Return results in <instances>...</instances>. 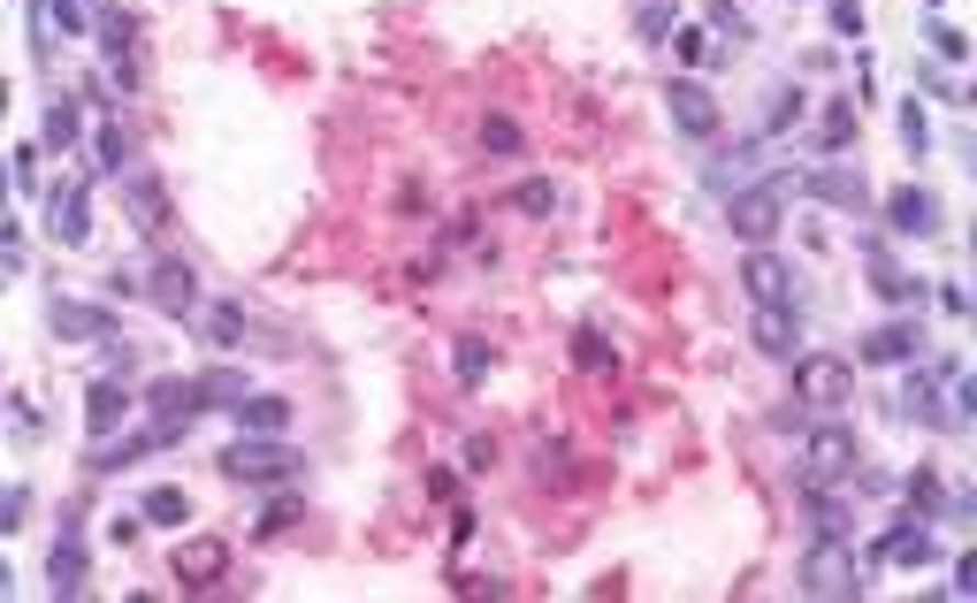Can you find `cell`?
Segmentation results:
<instances>
[{
	"label": "cell",
	"mask_w": 977,
	"mask_h": 603,
	"mask_svg": "<svg viewBox=\"0 0 977 603\" xmlns=\"http://www.w3.org/2000/svg\"><path fill=\"white\" fill-rule=\"evenodd\" d=\"M924 38L940 46V62H970V38H963V31H947V23H924Z\"/></svg>",
	"instance_id": "cell-35"
},
{
	"label": "cell",
	"mask_w": 977,
	"mask_h": 603,
	"mask_svg": "<svg viewBox=\"0 0 977 603\" xmlns=\"http://www.w3.org/2000/svg\"><path fill=\"white\" fill-rule=\"evenodd\" d=\"M810 596H863V566H855V550L847 543H824L817 535V550L802 558V573H795Z\"/></svg>",
	"instance_id": "cell-3"
},
{
	"label": "cell",
	"mask_w": 977,
	"mask_h": 603,
	"mask_svg": "<svg viewBox=\"0 0 977 603\" xmlns=\"http://www.w3.org/2000/svg\"><path fill=\"white\" fill-rule=\"evenodd\" d=\"M146 299L161 305L168 321H191V313H199V276H191L183 260H154V276H146Z\"/></svg>",
	"instance_id": "cell-11"
},
{
	"label": "cell",
	"mask_w": 977,
	"mask_h": 603,
	"mask_svg": "<svg viewBox=\"0 0 977 603\" xmlns=\"http://www.w3.org/2000/svg\"><path fill=\"white\" fill-rule=\"evenodd\" d=\"M77 131H85V123H77V100H46V131H38V146L69 153L77 146Z\"/></svg>",
	"instance_id": "cell-27"
},
{
	"label": "cell",
	"mask_w": 977,
	"mask_h": 603,
	"mask_svg": "<svg viewBox=\"0 0 977 603\" xmlns=\"http://www.w3.org/2000/svg\"><path fill=\"white\" fill-rule=\"evenodd\" d=\"M237 428H245V436H283V428H291V405L245 390V398H237Z\"/></svg>",
	"instance_id": "cell-23"
},
{
	"label": "cell",
	"mask_w": 977,
	"mask_h": 603,
	"mask_svg": "<svg viewBox=\"0 0 977 603\" xmlns=\"http://www.w3.org/2000/svg\"><path fill=\"white\" fill-rule=\"evenodd\" d=\"M46 230L61 245H92V206H85V183H46Z\"/></svg>",
	"instance_id": "cell-12"
},
{
	"label": "cell",
	"mask_w": 977,
	"mask_h": 603,
	"mask_svg": "<svg viewBox=\"0 0 977 603\" xmlns=\"http://www.w3.org/2000/svg\"><path fill=\"white\" fill-rule=\"evenodd\" d=\"M901 146H909V153H924V146H932V115H924L917 100H901Z\"/></svg>",
	"instance_id": "cell-34"
},
{
	"label": "cell",
	"mask_w": 977,
	"mask_h": 603,
	"mask_svg": "<svg viewBox=\"0 0 977 603\" xmlns=\"http://www.w3.org/2000/svg\"><path fill=\"white\" fill-rule=\"evenodd\" d=\"M726 222H733L741 245H772V237H779V191H772V176H764V183H741V191L726 199Z\"/></svg>",
	"instance_id": "cell-4"
},
{
	"label": "cell",
	"mask_w": 977,
	"mask_h": 603,
	"mask_svg": "<svg viewBox=\"0 0 977 603\" xmlns=\"http://www.w3.org/2000/svg\"><path fill=\"white\" fill-rule=\"evenodd\" d=\"M871 558L909 573V566H932V558H940V535H932V520H901V527H886V535L871 543Z\"/></svg>",
	"instance_id": "cell-7"
},
{
	"label": "cell",
	"mask_w": 977,
	"mask_h": 603,
	"mask_svg": "<svg viewBox=\"0 0 977 603\" xmlns=\"http://www.w3.org/2000/svg\"><path fill=\"white\" fill-rule=\"evenodd\" d=\"M802 191H817V199H824V206H840V214H863V206H871L863 168H817V176H802Z\"/></svg>",
	"instance_id": "cell-15"
},
{
	"label": "cell",
	"mask_w": 977,
	"mask_h": 603,
	"mask_svg": "<svg viewBox=\"0 0 977 603\" xmlns=\"http://www.w3.org/2000/svg\"><path fill=\"white\" fill-rule=\"evenodd\" d=\"M138 527H146V520H131V512H115V520H108V543H138Z\"/></svg>",
	"instance_id": "cell-41"
},
{
	"label": "cell",
	"mask_w": 977,
	"mask_h": 603,
	"mask_svg": "<svg viewBox=\"0 0 977 603\" xmlns=\"http://www.w3.org/2000/svg\"><path fill=\"white\" fill-rule=\"evenodd\" d=\"M512 199H519V214H558V183H550V176H527Z\"/></svg>",
	"instance_id": "cell-33"
},
{
	"label": "cell",
	"mask_w": 977,
	"mask_h": 603,
	"mask_svg": "<svg viewBox=\"0 0 977 603\" xmlns=\"http://www.w3.org/2000/svg\"><path fill=\"white\" fill-rule=\"evenodd\" d=\"M940 305H947V313L963 321V313H970V291H963V283H940Z\"/></svg>",
	"instance_id": "cell-44"
},
{
	"label": "cell",
	"mask_w": 977,
	"mask_h": 603,
	"mask_svg": "<svg viewBox=\"0 0 977 603\" xmlns=\"http://www.w3.org/2000/svg\"><path fill=\"white\" fill-rule=\"evenodd\" d=\"M749 336H756V351H772V359H795L802 351V313H795V299H772L749 313Z\"/></svg>",
	"instance_id": "cell-8"
},
{
	"label": "cell",
	"mask_w": 977,
	"mask_h": 603,
	"mask_svg": "<svg viewBox=\"0 0 977 603\" xmlns=\"http://www.w3.org/2000/svg\"><path fill=\"white\" fill-rule=\"evenodd\" d=\"M146 405H154V421H199V413H206L199 382H183V375H161V382L146 390Z\"/></svg>",
	"instance_id": "cell-18"
},
{
	"label": "cell",
	"mask_w": 977,
	"mask_h": 603,
	"mask_svg": "<svg viewBox=\"0 0 977 603\" xmlns=\"http://www.w3.org/2000/svg\"><path fill=\"white\" fill-rule=\"evenodd\" d=\"M245 390H252V382H245L237 367H214V375H199V398H206V405H237Z\"/></svg>",
	"instance_id": "cell-30"
},
{
	"label": "cell",
	"mask_w": 977,
	"mask_h": 603,
	"mask_svg": "<svg viewBox=\"0 0 977 603\" xmlns=\"http://www.w3.org/2000/svg\"><path fill=\"white\" fill-rule=\"evenodd\" d=\"M46 589H54V596H77V589H85V543H77V527H61V535H54Z\"/></svg>",
	"instance_id": "cell-20"
},
{
	"label": "cell",
	"mask_w": 977,
	"mask_h": 603,
	"mask_svg": "<svg viewBox=\"0 0 977 603\" xmlns=\"http://www.w3.org/2000/svg\"><path fill=\"white\" fill-rule=\"evenodd\" d=\"M917 351H924V328L917 321H894V328H871L855 344V367H917Z\"/></svg>",
	"instance_id": "cell-9"
},
{
	"label": "cell",
	"mask_w": 977,
	"mask_h": 603,
	"mask_svg": "<svg viewBox=\"0 0 977 603\" xmlns=\"http://www.w3.org/2000/svg\"><path fill=\"white\" fill-rule=\"evenodd\" d=\"M832 31H863V8L855 0H832Z\"/></svg>",
	"instance_id": "cell-42"
},
{
	"label": "cell",
	"mask_w": 977,
	"mask_h": 603,
	"mask_svg": "<svg viewBox=\"0 0 977 603\" xmlns=\"http://www.w3.org/2000/svg\"><path fill=\"white\" fill-rule=\"evenodd\" d=\"M183 512H191V504H183V489H154L138 520H146V527H183Z\"/></svg>",
	"instance_id": "cell-31"
},
{
	"label": "cell",
	"mask_w": 977,
	"mask_h": 603,
	"mask_svg": "<svg viewBox=\"0 0 977 603\" xmlns=\"http://www.w3.org/2000/svg\"><path fill=\"white\" fill-rule=\"evenodd\" d=\"M482 146H488V153H519V131L496 115V123H482Z\"/></svg>",
	"instance_id": "cell-39"
},
{
	"label": "cell",
	"mask_w": 977,
	"mask_h": 603,
	"mask_svg": "<svg viewBox=\"0 0 977 603\" xmlns=\"http://www.w3.org/2000/svg\"><path fill=\"white\" fill-rule=\"evenodd\" d=\"M191 321H199V336H206V344H222V351H229V344H245V305H237V299H199Z\"/></svg>",
	"instance_id": "cell-22"
},
{
	"label": "cell",
	"mask_w": 977,
	"mask_h": 603,
	"mask_svg": "<svg viewBox=\"0 0 977 603\" xmlns=\"http://www.w3.org/2000/svg\"><path fill=\"white\" fill-rule=\"evenodd\" d=\"M573 359H581L588 375H611V367H619L611 344H604V328H581V336H573Z\"/></svg>",
	"instance_id": "cell-32"
},
{
	"label": "cell",
	"mask_w": 977,
	"mask_h": 603,
	"mask_svg": "<svg viewBox=\"0 0 977 603\" xmlns=\"http://www.w3.org/2000/svg\"><path fill=\"white\" fill-rule=\"evenodd\" d=\"M802 512H810V527L824 535V543H847V527H855V504H847V496H832L824 481L802 489Z\"/></svg>",
	"instance_id": "cell-17"
},
{
	"label": "cell",
	"mask_w": 977,
	"mask_h": 603,
	"mask_svg": "<svg viewBox=\"0 0 977 603\" xmlns=\"http://www.w3.org/2000/svg\"><path fill=\"white\" fill-rule=\"evenodd\" d=\"M451 375H459L467 390H482L488 375H496V344H482V336H459V344H451Z\"/></svg>",
	"instance_id": "cell-24"
},
{
	"label": "cell",
	"mask_w": 977,
	"mask_h": 603,
	"mask_svg": "<svg viewBox=\"0 0 977 603\" xmlns=\"http://www.w3.org/2000/svg\"><path fill=\"white\" fill-rule=\"evenodd\" d=\"M802 123V85H772V100H764V123H756V138H787Z\"/></svg>",
	"instance_id": "cell-25"
},
{
	"label": "cell",
	"mask_w": 977,
	"mask_h": 603,
	"mask_svg": "<svg viewBox=\"0 0 977 603\" xmlns=\"http://www.w3.org/2000/svg\"><path fill=\"white\" fill-rule=\"evenodd\" d=\"M123 199H131L138 230H161V222H168V191H161V176H154V168H131V176H123Z\"/></svg>",
	"instance_id": "cell-21"
},
{
	"label": "cell",
	"mask_w": 977,
	"mask_h": 603,
	"mask_svg": "<svg viewBox=\"0 0 977 603\" xmlns=\"http://www.w3.org/2000/svg\"><path fill=\"white\" fill-rule=\"evenodd\" d=\"M222 573H229V543L199 535V543H183V550H176V581H183V589H214Z\"/></svg>",
	"instance_id": "cell-14"
},
{
	"label": "cell",
	"mask_w": 977,
	"mask_h": 603,
	"mask_svg": "<svg viewBox=\"0 0 977 603\" xmlns=\"http://www.w3.org/2000/svg\"><path fill=\"white\" fill-rule=\"evenodd\" d=\"M847 138H855V100H832V108L817 115V146H824V153H840Z\"/></svg>",
	"instance_id": "cell-29"
},
{
	"label": "cell",
	"mask_w": 977,
	"mask_h": 603,
	"mask_svg": "<svg viewBox=\"0 0 977 603\" xmlns=\"http://www.w3.org/2000/svg\"><path fill=\"white\" fill-rule=\"evenodd\" d=\"M222 473H229V481H245V489H283V481H299V473H306V458L291 451L283 436H237V444L222 451Z\"/></svg>",
	"instance_id": "cell-1"
},
{
	"label": "cell",
	"mask_w": 977,
	"mask_h": 603,
	"mask_svg": "<svg viewBox=\"0 0 977 603\" xmlns=\"http://www.w3.org/2000/svg\"><path fill=\"white\" fill-rule=\"evenodd\" d=\"M787 367H795V398H802V405H824V413H832V405L855 398V367H847L840 351H795Z\"/></svg>",
	"instance_id": "cell-2"
},
{
	"label": "cell",
	"mask_w": 977,
	"mask_h": 603,
	"mask_svg": "<svg viewBox=\"0 0 977 603\" xmlns=\"http://www.w3.org/2000/svg\"><path fill=\"white\" fill-rule=\"evenodd\" d=\"M46 15H54V23H61V31H69V38H77V31H85V23H92V15H85V8H77V0H46Z\"/></svg>",
	"instance_id": "cell-40"
},
{
	"label": "cell",
	"mask_w": 977,
	"mask_h": 603,
	"mask_svg": "<svg viewBox=\"0 0 977 603\" xmlns=\"http://www.w3.org/2000/svg\"><path fill=\"white\" fill-rule=\"evenodd\" d=\"M54 336H69V344H108L115 336V313L108 305H92V299H54Z\"/></svg>",
	"instance_id": "cell-13"
},
{
	"label": "cell",
	"mask_w": 977,
	"mask_h": 603,
	"mask_svg": "<svg viewBox=\"0 0 977 603\" xmlns=\"http://www.w3.org/2000/svg\"><path fill=\"white\" fill-rule=\"evenodd\" d=\"M741 291H749L756 305L795 299V268H787V260H779L772 245H749V253H741Z\"/></svg>",
	"instance_id": "cell-10"
},
{
	"label": "cell",
	"mask_w": 977,
	"mask_h": 603,
	"mask_svg": "<svg viewBox=\"0 0 977 603\" xmlns=\"http://www.w3.org/2000/svg\"><path fill=\"white\" fill-rule=\"evenodd\" d=\"M901 496H909V512H924V520H932V512L947 504V481H940V466H917V473L901 481Z\"/></svg>",
	"instance_id": "cell-28"
},
{
	"label": "cell",
	"mask_w": 977,
	"mask_h": 603,
	"mask_svg": "<svg viewBox=\"0 0 977 603\" xmlns=\"http://www.w3.org/2000/svg\"><path fill=\"white\" fill-rule=\"evenodd\" d=\"M123 153H131L123 146V131H100V160H108V168H123Z\"/></svg>",
	"instance_id": "cell-43"
},
{
	"label": "cell",
	"mask_w": 977,
	"mask_h": 603,
	"mask_svg": "<svg viewBox=\"0 0 977 603\" xmlns=\"http://www.w3.org/2000/svg\"><path fill=\"white\" fill-rule=\"evenodd\" d=\"M664 31H680V15H672V0H650L642 8V38H664Z\"/></svg>",
	"instance_id": "cell-37"
},
{
	"label": "cell",
	"mask_w": 977,
	"mask_h": 603,
	"mask_svg": "<svg viewBox=\"0 0 977 603\" xmlns=\"http://www.w3.org/2000/svg\"><path fill=\"white\" fill-rule=\"evenodd\" d=\"M23 512H31V496L8 481V489H0V535H8V527H23Z\"/></svg>",
	"instance_id": "cell-38"
},
{
	"label": "cell",
	"mask_w": 977,
	"mask_h": 603,
	"mask_svg": "<svg viewBox=\"0 0 977 603\" xmlns=\"http://www.w3.org/2000/svg\"><path fill=\"white\" fill-rule=\"evenodd\" d=\"M802 466H810V481H855V466H863V451H855V428H802Z\"/></svg>",
	"instance_id": "cell-5"
},
{
	"label": "cell",
	"mask_w": 977,
	"mask_h": 603,
	"mask_svg": "<svg viewBox=\"0 0 977 603\" xmlns=\"http://www.w3.org/2000/svg\"><path fill=\"white\" fill-rule=\"evenodd\" d=\"M664 108H672L680 138H695V146H710V138H718V123H726V115H718V100H710L695 77H672V85H664Z\"/></svg>",
	"instance_id": "cell-6"
},
{
	"label": "cell",
	"mask_w": 977,
	"mask_h": 603,
	"mask_svg": "<svg viewBox=\"0 0 977 603\" xmlns=\"http://www.w3.org/2000/svg\"><path fill=\"white\" fill-rule=\"evenodd\" d=\"M672 54L695 62V69H710V38H703V31H672Z\"/></svg>",
	"instance_id": "cell-36"
},
{
	"label": "cell",
	"mask_w": 977,
	"mask_h": 603,
	"mask_svg": "<svg viewBox=\"0 0 977 603\" xmlns=\"http://www.w3.org/2000/svg\"><path fill=\"white\" fill-rule=\"evenodd\" d=\"M123 413H131V382H123V375H100V382L85 390V428H92V436H115Z\"/></svg>",
	"instance_id": "cell-16"
},
{
	"label": "cell",
	"mask_w": 977,
	"mask_h": 603,
	"mask_svg": "<svg viewBox=\"0 0 977 603\" xmlns=\"http://www.w3.org/2000/svg\"><path fill=\"white\" fill-rule=\"evenodd\" d=\"M901 413H917L924 428H947V413H940V382H932L924 367H917V375L901 382Z\"/></svg>",
	"instance_id": "cell-26"
},
{
	"label": "cell",
	"mask_w": 977,
	"mask_h": 603,
	"mask_svg": "<svg viewBox=\"0 0 977 603\" xmlns=\"http://www.w3.org/2000/svg\"><path fill=\"white\" fill-rule=\"evenodd\" d=\"M886 222H894L901 237H932V230H940V199H932V191H894V199H886Z\"/></svg>",
	"instance_id": "cell-19"
}]
</instances>
